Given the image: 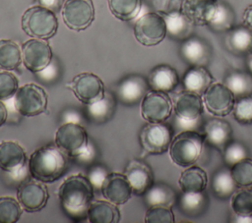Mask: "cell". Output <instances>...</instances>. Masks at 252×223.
I'll use <instances>...</instances> for the list:
<instances>
[{
	"mask_svg": "<svg viewBox=\"0 0 252 223\" xmlns=\"http://www.w3.org/2000/svg\"><path fill=\"white\" fill-rule=\"evenodd\" d=\"M124 174L136 195H145L154 185V173L151 167L142 160L132 159L129 161Z\"/></svg>",
	"mask_w": 252,
	"mask_h": 223,
	"instance_id": "cell-16",
	"label": "cell"
},
{
	"mask_svg": "<svg viewBox=\"0 0 252 223\" xmlns=\"http://www.w3.org/2000/svg\"><path fill=\"white\" fill-rule=\"evenodd\" d=\"M236 97L224 84L214 82L203 94L207 111L217 117L227 116L234 107Z\"/></svg>",
	"mask_w": 252,
	"mask_h": 223,
	"instance_id": "cell-12",
	"label": "cell"
},
{
	"mask_svg": "<svg viewBox=\"0 0 252 223\" xmlns=\"http://www.w3.org/2000/svg\"><path fill=\"white\" fill-rule=\"evenodd\" d=\"M232 222L237 223H252V214L251 215H237L234 213L232 216Z\"/></svg>",
	"mask_w": 252,
	"mask_h": 223,
	"instance_id": "cell-45",
	"label": "cell"
},
{
	"mask_svg": "<svg viewBox=\"0 0 252 223\" xmlns=\"http://www.w3.org/2000/svg\"><path fill=\"white\" fill-rule=\"evenodd\" d=\"M64 24L73 30L88 28L94 20V7L92 0H66L62 6Z\"/></svg>",
	"mask_w": 252,
	"mask_h": 223,
	"instance_id": "cell-10",
	"label": "cell"
},
{
	"mask_svg": "<svg viewBox=\"0 0 252 223\" xmlns=\"http://www.w3.org/2000/svg\"><path fill=\"white\" fill-rule=\"evenodd\" d=\"M177 204L180 211L189 218H198L202 216L209 207V197L205 191L182 194L177 198Z\"/></svg>",
	"mask_w": 252,
	"mask_h": 223,
	"instance_id": "cell-23",
	"label": "cell"
},
{
	"mask_svg": "<svg viewBox=\"0 0 252 223\" xmlns=\"http://www.w3.org/2000/svg\"><path fill=\"white\" fill-rule=\"evenodd\" d=\"M49 194L43 182L35 179L20 184L17 190V199L24 210L28 212L40 211L47 203Z\"/></svg>",
	"mask_w": 252,
	"mask_h": 223,
	"instance_id": "cell-14",
	"label": "cell"
},
{
	"mask_svg": "<svg viewBox=\"0 0 252 223\" xmlns=\"http://www.w3.org/2000/svg\"><path fill=\"white\" fill-rule=\"evenodd\" d=\"M149 83L142 76H131L119 87V95L126 103H137L149 91Z\"/></svg>",
	"mask_w": 252,
	"mask_h": 223,
	"instance_id": "cell-28",
	"label": "cell"
},
{
	"mask_svg": "<svg viewBox=\"0 0 252 223\" xmlns=\"http://www.w3.org/2000/svg\"><path fill=\"white\" fill-rule=\"evenodd\" d=\"M40 6H43L51 11L59 12L62 6V0H36Z\"/></svg>",
	"mask_w": 252,
	"mask_h": 223,
	"instance_id": "cell-43",
	"label": "cell"
},
{
	"mask_svg": "<svg viewBox=\"0 0 252 223\" xmlns=\"http://www.w3.org/2000/svg\"><path fill=\"white\" fill-rule=\"evenodd\" d=\"M219 0H184L181 12L194 26H208L215 16Z\"/></svg>",
	"mask_w": 252,
	"mask_h": 223,
	"instance_id": "cell-18",
	"label": "cell"
},
{
	"mask_svg": "<svg viewBox=\"0 0 252 223\" xmlns=\"http://www.w3.org/2000/svg\"><path fill=\"white\" fill-rule=\"evenodd\" d=\"M166 34V23L159 13H146L137 20L134 26L135 38L144 46L158 45Z\"/></svg>",
	"mask_w": 252,
	"mask_h": 223,
	"instance_id": "cell-7",
	"label": "cell"
},
{
	"mask_svg": "<svg viewBox=\"0 0 252 223\" xmlns=\"http://www.w3.org/2000/svg\"><path fill=\"white\" fill-rule=\"evenodd\" d=\"M48 96L43 87L28 83L20 86L14 95V106L23 116L34 117L47 109Z\"/></svg>",
	"mask_w": 252,
	"mask_h": 223,
	"instance_id": "cell-5",
	"label": "cell"
},
{
	"mask_svg": "<svg viewBox=\"0 0 252 223\" xmlns=\"http://www.w3.org/2000/svg\"><path fill=\"white\" fill-rule=\"evenodd\" d=\"M203 132L205 141L220 151H223L232 137L230 124L220 118H212L204 123Z\"/></svg>",
	"mask_w": 252,
	"mask_h": 223,
	"instance_id": "cell-20",
	"label": "cell"
},
{
	"mask_svg": "<svg viewBox=\"0 0 252 223\" xmlns=\"http://www.w3.org/2000/svg\"><path fill=\"white\" fill-rule=\"evenodd\" d=\"M208 183L207 173L199 166L191 165L184 170L178 180L182 192L194 193L205 191Z\"/></svg>",
	"mask_w": 252,
	"mask_h": 223,
	"instance_id": "cell-29",
	"label": "cell"
},
{
	"mask_svg": "<svg viewBox=\"0 0 252 223\" xmlns=\"http://www.w3.org/2000/svg\"><path fill=\"white\" fill-rule=\"evenodd\" d=\"M232 111L236 122L241 125H252V95L236 98Z\"/></svg>",
	"mask_w": 252,
	"mask_h": 223,
	"instance_id": "cell-39",
	"label": "cell"
},
{
	"mask_svg": "<svg viewBox=\"0 0 252 223\" xmlns=\"http://www.w3.org/2000/svg\"><path fill=\"white\" fill-rule=\"evenodd\" d=\"M146 202L149 206L153 205H165L170 206L176 200V194L174 190L165 184L153 185L145 194Z\"/></svg>",
	"mask_w": 252,
	"mask_h": 223,
	"instance_id": "cell-34",
	"label": "cell"
},
{
	"mask_svg": "<svg viewBox=\"0 0 252 223\" xmlns=\"http://www.w3.org/2000/svg\"><path fill=\"white\" fill-rule=\"evenodd\" d=\"M173 129L165 122H149L140 133V143L150 154H161L169 149L173 139Z\"/></svg>",
	"mask_w": 252,
	"mask_h": 223,
	"instance_id": "cell-9",
	"label": "cell"
},
{
	"mask_svg": "<svg viewBox=\"0 0 252 223\" xmlns=\"http://www.w3.org/2000/svg\"><path fill=\"white\" fill-rule=\"evenodd\" d=\"M111 14L121 21L134 19L141 9V0H108Z\"/></svg>",
	"mask_w": 252,
	"mask_h": 223,
	"instance_id": "cell-35",
	"label": "cell"
},
{
	"mask_svg": "<svg viewBox=\"0 0 252 223\" xmlns=\"http://www.w3.org/2000/svg\"><path fill=\"white\" fill-rule=\"evenodd\" d=\"M172 110L173 103L166 92L151 89L141 100V115L147 122H165Z\"/></svg>",
	"mask_w": 252,
	"mask_h": 223,
	"instance_id": "cell-11",
	"label": "cell"
},
{
	"mask_svg": "<svg viewBox=\"0 0 252 223\" xmlns=\"http://www.w3.org/2000/svg\"><path fill=\"white\" fill-rule=\"evenodd\" d=\"M224 84L236 98L252 95V75L249 72L234 71L229 73L224 80Z\"/></svg>",
	"mask_w": 252,
	"mask_h": 223,
	"instance_id": "cell-33",
	"label": "cell"
},
{
	"mask_svg": "<svg viewBox=\"0 0 252 223\" xmlns=\"http://www.w3.org/2000/svg\"><path fill=\"white\" fill-rule=\"evenodd\" d=\"M79 101L91 105L105 97L102 80L94 73L84 72L76 75L66 85Z\"/></svg>",
	"mask_w": 252,
	"mask_h": 223,
	"instance_id": "cell-8",
	"label": "cell"
},
{
	"mask_svg": "<svg viewBox=\"0 0 252 223\" xmlns=\"http://www.w3.org/2000/svg\"><path fill=\"white\" fill-rule=\"evenodd\" d=\"M27 162L24 147L14 140L0 142V168L9 173L20 171Z\"/></svg>",
	"mask_w": 252,
	"mask_h": 223,
	"instance_id": "cell-21",
	"label": "cell"
},
{
	"mask_svg": "<svg viewBox=\"0 0 252 223\" xmlns=\"http://www.w3.org/2000/svg\"><path fill=\"white\" fill-rule=\"evenodd\" d=\"M149 86L153 90L171 92L179 84V77L176 70L169 65H158L155 67L148 78Z\"/></svg>",
	"mask_w": 252,
	"mask_h": 223,
	"instance_id": "cell-22",
	"label": "cell"
},
{
	"mask_svg": "<svg viewBox=\"0 0 252 223\" xmlns=\"http://www.w3.org/2000/svg\"><path fill=\"white\" fill-rule=\"evenodd\" d=\"M8 111L5 104L0 100V127L3 126L7 120Z\"/></svg>",
	"mask_w": 252,
	"mask_h": 223,
	"instance_id": "cell-46",
	"label": "cell"
},
{
	"mask_svg": "<svg viewBox=\"0 0 252 223\" xmlns=\"http://www.w3.org/2000/svg\"><path fill=\"white\" fill-rule=\"evenodd\" d=\"M22 28L31 37L48 39L58 28L55 13L43 6H32L25 11L22 17Z\"/></svg>",
	"mask_w": 252,
	"mask_h": 223,
	"instance_id": "cell-4",
	"label": "cell"
},
{
	"mask_svg": "<svg viewBox=\"0 0 252 223\" xmlns=\"http://www.w3.org/2000/svg\"><path fill=\"white\" fill-rule=\"evenodd\" d=\"M166 23V29L169 36L176 40H185L190 37L193 24L181 11L161 13Z\"/></svg>",
	"mask_w": 252,
	"mask_h": 223,
	"instance_id": "cell-27",
	"label": "cell"
},
{
	"mask_svg": "<svg viewBox=\"0 0 252 223\" xmlns=\"http://www.w3.org/2000/svg\"><path fill=\"white\" fill-rule=\"evenodd\" d=\"M231 208L237 215L252 214V188H241L231 195Z\"/></svg>",
	"mask_w": 252,
	"mask_h": 223,
	"instance_id": "cell-37",
	"label": "cell"
},
{
	"mask_svg": "<svg viewBox=\"0 0 252 223\" xmlns=\"http://www.w3.org/2000/svg\"><path fill=\"white\" fill-rule=\"evenodd\" d=\"M215 82L211 73L204 66H191L182 78L184 90L203 95Z\"/></svg>",
	"mask_w": 252,
	"mask_h": 223,
	"instance_id": "cell-24",
	"label": "cell"
},
{
	"mask_svg": "<svg viewBox=\"0 0 252 223\" xmlns=\"http://www.w3.org/2000/svg\"><path fill=\"white\" fill-rule=\"evenodd\" d=\"M246 67L248 72L252 75V52L246 55Z\"/></svg>",
	"mask_w": 252,
	"mask_h": 223,
	"instance_id": "cell-47",
	"label": "cell"
},
{
	"mask_svg": "<svg viewBox=\"0 0 252 223\" xmlns=\"http://www.w3.org/2000/svg\"><path fill=\"white\" fill-rule=\"evenodd\" d=\"M22 50L11 39H0V70H17L22 64Z\"/></svg>",
	"mask_w": 252,
	"mask_h": 223,
	"instance_id": "cell-31",
	"label": "cell"
},
{
	"mask_svg": "<svg viewBox=\"0 0 252 223\" xmlns=\"http://www.w3.org/2000/svg\"><path fill=\"white\" fill-rule=\"evenodd\" d=\"M235 14L232 8L224 1L219 0L217 11L208 27L215 32H227L234 27Z\"/></svg>",
	"mask_w": 252,
	"mask_h": 223,
	"instance_id": "cell-32",
	"label": "cell"
},
{
	"mask_svg": "<svg viewBox=\"0 0 252 223\" xmlns=\"http://www.w3.org/2000/svg\"><path fill=\"white\" fill-rule=\"evenodd\" d=\"M55 144L68 156H81L88 151V133L80 124L64 123L55 133Z\"/></svg>",
	"mask_w": 252,
	"mask_h": 223,
	"instance_id": "cell-6",
	"label": "cell"
},
{
	"mask_svg": "<svg viewBox=\"0 0 252 223\" xmlns=\"http://www.w3.org/2000/svg\"><path fill=\"white\" fill-rule=\"evenodd\" d=\"M251 52H252V50H251Z\"/></svg>",
	"mask_w": 252,
	"mask_h": 223,
	"instance_id": "cell-48",
	"label": "cell"
},
{
	"mask_svg": "<svg viewBox=\"0 0 252 223\" xmlns=\"http://www.w3.org/2000/svg\"><path fill=\"white\" fill-rule=\"evenodd\" d=\"M92 181L82 174L65 179L58 189V198L65 213L74 220L88 218V209L93 201Z\"/></svg>",
	"mask_w": 252,
	"mask_h": 223,
	"instance_id": "cell-1",
	"label": "cell"
},
{
	"mask_svg": "<svg viewBox=\"0 0 252 223\" xmlns=\"http://www.w3.org/2000/svg\"><path fill=\"white\" fill-rule=\"evenodd\" d=\"M120 218L117 205L106 199L92 201L88 209V220L92 223H118Z\"/></svg>",
	"mask_w": 252,
	"mask_h": 223,
	"instance_id": "cell-26",
	"label": "cell"
},
{
	"mask_svg": "<svg viewBox=\"0 0 252 223\" xmlns=\"http://www.w3.org/2000/svg\"><path fill=\"white\" fill-rule=\"evenodd\" d=\"M231 176L239 188H252V159L244 158L230 168Z\"/></svg>",
	"mask_w": 252,
	"mask_h": 223,
	"instance_id": "cell-38",
	"label": "cell"
},
{
	"mask_svg": "<svg viewBox=\"0 0 252 223\" xmlns=\"http://www.w3.org/2000/svg\"><path fill=\"white\" fill-rule=\"evenodd\" d=\"M212 192L220 199H227L231 197L238 186L233 180L230 168L223 167L219 169L212 179Z\"/></svg>",
	"mask_w": 252,
	"mask_h": 223,
	"instance_id": "cell-30",
	"label": "cell"
},
{
	"mask_svg": "<svg viewBox=\"0 0 252 223\" xmlns=\"http://www.w3.org/2000/svg\"><path fill=\"white\" fill-rule=\"evenodd\" d=\"M173 110L175 117L180 120H197L202 117L204 112V101L202 95L183 89L174 98Z\"/></svg>",
	"mask_w": 252,
	"mask_h": 223,
	"instance_id": "cell-17",
	"label": "cell"
},
{
	"mask_svg": "<svg viewBox=\"0 0 252 223\" xmlns=\"http://www.w3.org/2000/svg\"><path fill=\"white\" fill-rule=\"evenodd\" d=\"M182 59L191 66H206L211 58L210 45L198 36H190L182 41L180 46Z\"/></svg>",
	"mask_w": 252,
	"mask_h": 223,
	"instance_id": "cell-19",
	"label": "cell"
},
{
	"mask_svg": "<svg viewBox=\"0 0 252 223\" xmlns=\"http://www.w3.org/2000/svg\"><path fill=\"white\" fill-rule=\"evenodd\" d=\"M225 42L233 54L247 55L252 50V29L245 25L234 26L227 31Z\"/></svg>",
	"mask_w": 252,
	"mask_h": 223,
	"instance_id": "cell-25",
	"label": "cell"
},
{
	"mask_svg": "<svg viewBox=\"0 0 252 223\" xmlns=\"http://www.w3.org/2000/svg\"><path fill=\"white\" fill-rule=\"evenodd\" d=\"M243 25L252 29V4L249 5L243 13Z\"/></svg>",
	"mask_w": 252,
	"mask_h": 223,
	"instance_id": "cell-44",
	"label": "cell"
},
{
	"mask_svg": "<svg viewBox=\"0 0 252 223\" xmlns=\"http://www.w3.org/2000/svg\"><path fill=\"white\" fill-rule=\"evenodd\" d=\"M100 188L103 197L116 205L126 203L133 195L132 187L125 174L117 172L106 175L101 181Z\"/></svg>",
	"mask_w": 252,
	"mask_h": 223,
	"instance_id": "cell-15",
	"label": "cell"
},
{
	"mask_svg": "<svg viewBox=\"0 0 252 223\" xmlns=\"http://www.w3.org/2000/svg\"><path fill=\"white\" fill-rule=\"evenodd\" d=\"M67 156L56 144L38 147L29 158L31 176L43 183L57 181L67 170Z\"/></svg>",
	"mask_w": 252,
	"mask_h": 223,
	"instance_id": "cell-2",
	"label": "cell"
},
{
	"mask_svg": "<svg viewBox=\"0 0 252 223\" xmlns=\"http://www.w3.org/2000/svg\"><path fill=\"white\" fill-rule=\"evenodd\" d=\"M23 207L12 196H0V223H16L20 220Z\"/></svg>",
	"mask_w": 252,
	"mask_h": 223,
	"instance_id": "cell-36",
	"label": "cell"
},
{
	"mask_svg": "<svg viewBox=\"0 0 252 223\" xmlns=\"http://www.w3.org/2000/svg\"><path fill=\"white\" fill-rule=\"evenodd\" d=\"M204 134L198 131H182L171 140L169 155L171 160L181 167H189L197 162L203 151Z\"/></svg>",
	"mask_w": 252,
	"mask_h": 223,
	"instance_id": "cell-3",
	"label": "cell"
},
{
	"mask_svg": "<svg viewBox=\"0 0 252 223\" xmlns=\"http://www.w3.org/2000/svg\"><path fill=\"white\" fill-rule=\"evenodd\" d=\"M22 59L29 71L37 73L49 66L52 59V49L44 39H29L22 45Z\"/></svg>",
	"mask_w": 252,
	"mask_h": 223,
	"instance_id": "cell-13",
	"label": "cell"
},
{
	"mask_svg": "<svg viewBox=\"0 0 252 223\" xmlns=\"http://www.w3.org/2000/svg\"><path fill=\"white\" fill-rule=\"evenodd\" d=\"M174 221V214L170 206H149V209L147 210L145 215L146 223H173Z\"/></svg>",
	"mask_w": 252,
	"mask_h": 223,
	"instance_id": "cell-41",
	"label": "cell"
},
{
	"mask_svg": "<svg viewBox=\"0 0 252 223\" xmlns=\"http://www.w3.org/2000/svg\"><path fill=\"white\" fill-rule=\"evenodd\" d=\"M246 157H248L247 147L240 141L230 140L223 149V161L228 168Z\"/></svg>",
	"mask_w": 252,
	"mask_h": 223,
	"instance_id": "cell-40",
	"label": "cell"
},
{
	"mask_svg": "<svg viewBox=\"0 0 252 223\" xmlns=\"http://www.w3.org/2000/svg\"><path fill=\"white\" fill-rule=\"evenodd\" d=\"M18 88L19 81L17 77L10 71L0 70V100L11 98Z\"/></svg>",
	"mask_w": 252,
	"mask_h": 223,
	"instance_id": "cell-42",
	"label": "cell"
}]
</instances>
